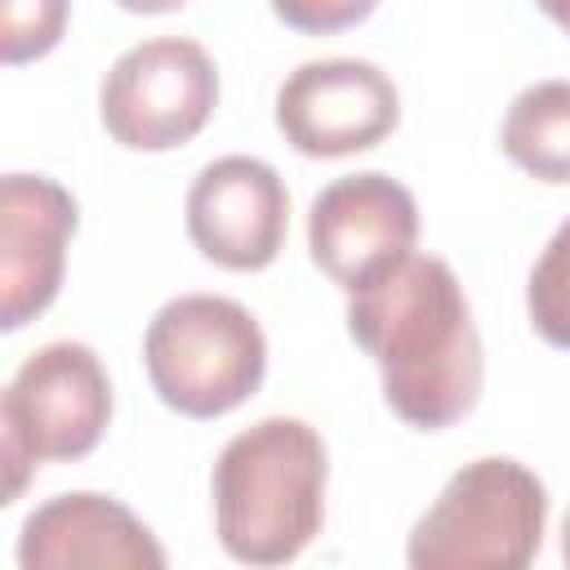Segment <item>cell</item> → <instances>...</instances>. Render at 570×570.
I'll return each mask as SVG.
<instances>
[{
    "instance_id": "obj_1",
    "label": "cell",
    "mask_w": 570,
    "mask_h": 570,
    "mask_svg": "<svg viewBox=\"0 0 570 570\" xmlns=\"http://www.w3.org/2000/svg\"><path fill=\"white\" fill-rule=\"evenodd\" d=\"M347 334L379 365L387 410L414 432L468 419L485 387V347L454 267L410 254L374 285L347 294Z\"/></svg>"
},
{
    "instance_id": "obj_2",
    "label": "cell",
    "mask_w": 570,
    "mask_h": 570,
    "mask_svg": "<svg viewBox=\"0 0 570 570\" xmlns=\"http://www.w3.org/2000/svg\"><path fill=\"white\" fill-rule=\"evenodd\" d=\"M330 450L294 414H272L236 432L209 476L214 534L240 566H285L307 552L325 525Z\"/></svg>"
},
{
    "instance_id": "obj_3",
    "label": "cell",
    "mask_w": 570,
    "mask_h": 570,
    "mask_svg": "<svg viewBox=\"0 0 570 570\" xmlns=\"http://www.w3.org/2000/svg\"><path fill=\"white\" fill-rule=\"evenodd\" d=\"M548 530V485L508 454L463 463L405 539L414 570H521Z\"/></svg>"
},
{
    "instance_id": "obj_4",
    "label": "cell",
    "mask_w": 570,
    "mask_h": 570,
    "mask_svg": "<svg viewBox=\"0 0 570 570\" xmlns=\"http://www.w3.org/2000/svg\"><path fill=\"white\" fill-rule=\"evenodd\" d=\"M151 392L183 419H223L267 379V334L227 294H178L142 334Z\"/></svg>"
},
{
    "instance_id": "obj_5",
    "label": "cell",
    "mask_w": 570,
    "mask_h": 570,
    "mask_svg": "<svg viewBox=\"0 0 570 570\" xmlns=\"http://www.w3.org/2000/svg\"><path fill=\"white\" fill-rule=\"evenodd\" d=\"M111 379L89 343L58 338L36 347L0 396L4 508H13L40 463H76L111 428Z\"/></svg>"
},
{
    "instance_id": "obj_6",
    "label": "cell",
    "mask_w": 570,
    "mask_h": 570,
    "mask_svg": "<svg viewBox=\"0 0 570 570\" xmlns=\"http://www.w3.org/2000/svg\"><path fill=\"white\" fill-rule=\"evenodd\" d=\"M218 107V67L187 36H151L125 49L98 85V120L125 151H174Z\"/></svg>"
},
{
    "instance_id": "obj_7",
    "label": "cell",
    "mask_w": 570,
    "mask_h": 570,
    "mask_svg": "<svg viewBox=\"0 0 570 570\" xmlns=\"http://www.w3.org/2000/svg\"><path fill=\"white\" fill-rule=\"evenodd\" d=\"M414 245L419 200L392 174H343L325 183L307 209V254L343 294H356L401 267Z\"/></svg>"
},
{
    "instance_id": "obj_8",
    "label": "cell",
    "mask_w": 570,
    "mask_h": 570,
    "mask_svg": "<svg viewBox=\"0 0 570 570\" xmlns=\"http://www.w3.org/2000/svg\"><path fill=\"white\" fill-rule=\"evenodd\" d=\"M401 125V94L379 62L312 58L276 89L281 138L312 160H343L379 147Z\"/></svg>"
},
{
    "instance_id": "obj_9",
    "label": "cell",
    "mask_w": 570,
    "mask_h": 570,
    "mask_svg": "<svg viewBox=\"0 0 570 570\" xmlns=\"http://www.w3.org/2000/svg\"><path fill=\"white\" fill-rule=\"evenodd\" d=\"M183 223L200 258L214 267L263 272L285 249L289 232L285 178L258 156H218L191 178Z\"/></svg>"
},
{
    "instance_id": "obj_10",
    "label": "cell",
    "mask_w": 570,
    "mask_h": 570,
    "mask_svg": "<svg viewBox=\"0 0 570 570\" xmlns=\"http://www.w3.org/2000/svg\"><path fill=\"white\" fill-rule=\"evenodd\" d=\"M76 196L45 174L0 178V330L18 334L62 289L67 245L76 236Z\"/></svg>"
},
{
    "instance_id": "obj_11",
    "label": "cell",
    "mask_w": 570,
    "mask_h": 570,
    "mask_svg": "<svg viewBox=\"0 0 570 570\" xmlns=\"http://www.w3.org/2000/svg\"><path fill=\"white\" fill-rule=\"evenodd\" d=\"M165 561L151 525L94 490L45 499L18 530L22 570H165Z\"/></svg>"
},
{
    "instance_id": "obj_12",
    "label": "cell",
    "mask_w": 570,
    "mask_h": 570,
    "mask_svg": "<svg viewBox=\"0 0 570 570\" xmlns=\"http://www.w3.org/2000/svg\"><path fill=\"white\" fill-rule=\"evenodd\" d=\"M499 147L534 183L566 187L570 183V80L525 85L503 111Z\"/></svg>"
},
{
    "instance_id": "obj_13",
    "label": "cell",
    "mask_w": 570,
    "mask_h": 570,
    "mask_svg": "<svg viewBox=\"0 0 570 570\" xmlns=\"http://www.w3.org/2000/svg\"><path fill=\"white\" fill-rule=\"evenodd\" d=\"M525 316L548 347L570 352V218L548 236L543 254L530 267Z\"/></svg>"
},
{
    "instance_id": "obj_14",
    "label": "cell",
    "mask_w": 570,
    "mask_h": 570,
    "mask_svg": "<svg viewBox=\"0 0 570 570\" xmlns=\"http://www.w3.org/2000/svg\"><path fill=\"white\" fill-rule=\"evenodd\" d=\"M71 0H0V58L9 67L36 62L58 49Z\"/></svg>"
},
{
    "instance_id": "obj_15",
    "label": "cell",
    "mask_w": 570,
    "mask_h": 570,
    "mask_svg": "<svg viewBox=\"0 0 570 570\" xmlns=\"http://www.w3.org/2000/svg\"><path fill=\"white\" fill-rule=\"evenodd\" d=\"M374 9L379 0H272V13L298 36H338L361 27Z\"/></svg>"
},
{
    "instance_id": "obj_16",
    "label": "cell",
    "mask_w": 570,
    "mask_h": 570,
    "mask_svg": "<svg viewBox=\"0 0 570 570\" xmlns=\"http://www.w3.org/2000/svg\"><path fill=\"white\" fill-rule=\"evenodd\" d=\"M125 13H142V18H156V13H174L183 9L187 0H116Z\"/></svg>"
},
{
    "instance_id": "obj_17",
    "label": "cell",
    "mask_w": 570,
    "mask_h": 570,
    "mask_svg": "<svg viewBox=\"0 0 570 570\" xmlns=\"http://www.w3.org/2000/svg\"><path fill=\"white\" fill-rule=\"evenodd\" d=\"M534 4H539V9H543L552 22H561V18L570 13V0H534Z\"/></svg>"
},
{
    "instance_id": "obj_18",
    "label": "cell",
    "mask_w": 570,
    "mask_h": 570,
    "mask_svg": "<svg viewBox=\"0 0 570 570\" xmlns=\"http://www.w3.org/2000/svg\"><path fill=\"white\" fill-rule=\"evenodd\" d=\"M561 557H566V566H570V512H566V521H561Z\"/></svg>"
},
{
    "instance_id": "obj_19",
    "label": "cell",
    "mask_w": 570,
    "mask_h": 570,
    "mask_svg": "<svg viewBox=\"0 0 570 570\" xmlns=\"http://www.w3.org/2000/svg\"><path fill=\"white\" fill-rule=\"evenodd\" d=\"M557 27H561V31H566V36H570V13H566V18H561V22H557Z\"/></svg>"
}]
</instances>
